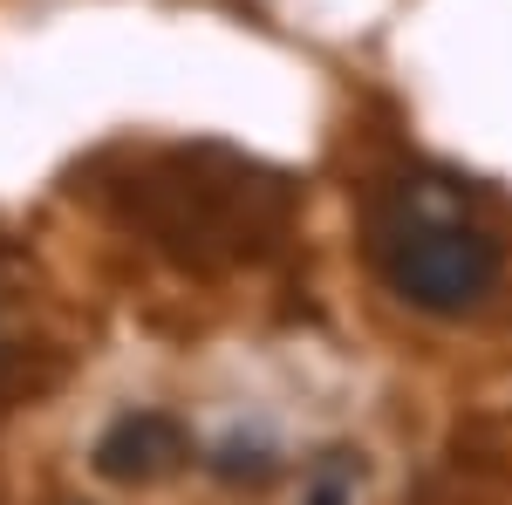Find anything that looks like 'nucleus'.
I'll list each match as a JSON object with an SVG mask.
<instances>
[{"label": "nucleus", "instance_id": "obj_4", "mask_svg": "<svg viewBox=\"0 0 512 505\" xmlns=\"http://www.w3.org/2000/svg\"><path fill=\"white\" fill-rule=\"evenodd\" d=\"M355 478H362V465H355L349 451H321L315 471H308V499H301V505H349L355 499Z\"/></svg>", "mask_w": 512, "mask_h": 505}, {"label": "nucleus", "instance_id": "obj_5", "mask_svg": "<svg viewBox=\"0 0 512 505\" xmlns=\"http://www.w3.org/2000/svg\"><path fill=\"white\" fill-rule=\"evenodd\" d=\"M212 471H219L226 485H239V478L260 485V478H274V451H267V444H239V437H233V444H219Z\"/></svg>", "mask_w": 512, "mask_h": 505}, {"label": "nucleus", "instance_id": "obj_1", "mask_svg": "<svg viewBox=\"0 0 512 505\" xmlns=\"http://www.w3.org/2000/svg\"><path fill=\"white\" fill-rule=\"evenodd\" d=\"M212 151L171 157L151 192H144V226L178 253V260H239L253 239H274L287 219V185L253 178V164H233V178H205Z\"/></svg>", "mask_w": 512, "mask_h": 505}, {"label": "nucleus", "instance_id": "obj_2", "mask_svg": "<svg viewBox=\"0 0 512 505\" xmlns=\"http://www.w3.org/2000/svg\"><path fill=\"white\" fill-rule=\"evenodd\" d=\"M383 273L390 287L424 314H465L478 308L499 273H506V253L499 239L465 226V219H444V212H410L403 226L383 233Z\"/></svg>", "mask_w": 512, "mask_h": 505}, {"label": "nucleus", "instance_id": "obj_3", "mask_svg": "<svg viewBox=\"0 0 512 505\" xmlns=\"http://www.w3.org/2000/svg\"><path fill=\"white\" fill-rule=\"evenodd\" d=\"M185 458H192V437L164 410H130V417H117L96 437V471L110 485H151L164 471H178Z\"/></svg>", "mask_w": 512, "mask_h": 505}]
</instances>
